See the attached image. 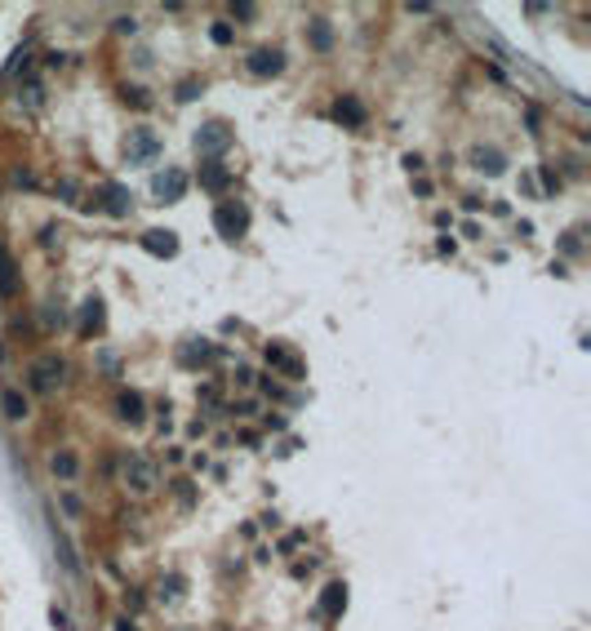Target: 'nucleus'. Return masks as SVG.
<instances>
[{"label": "nucleus", "instance_id": "23", "mask_svg": "<svg viewBox=\"0 0 591 631\" xmlns=\"http://www.w3.org/2000/svg\"><path fill=\"white\" fill-rule=\"evenodd\" d=\"M538 178H542V192H547V196H556V192H560V178L551 174V165H538Z\"/></svg>", "mask_w": 591, "mask_h": 631}, {"label": "nucleus", "instance_id": "7", "mask_svg": "<svg viewBox=\"0 0 591 631\" xmlns=\"http://www.w3.org/2000/svg\"><path fill=\"white\" fill-rule=\"evenodd\" d=\"M152 187H156V196H161L165 205H174V200H183V196H187V174L169 165L165 174H156V183H152Z\"/></svg>", "mask_w": 591, "mask_h": 631}, {"label": "nucleus", "instance_id": "14", "mask_svg": "<svg viewBox=\"0 0 591 631\" xmlns=\"http://www.w3.org/2000/svg\"><path fill=\"white\" fill-rule=\"evenodd\" d=\"M472 160H476V169H480V174H502V169H507V160H502V152H498V147H476V152H472Z\"/></svg>", "mask_w": 591, "mask_h": 631}, {"label": "nucleus", "instance_id": "11", "mask_svg": "<svg viewBox=\"0 0 591 631\" xmlns=\"http://www.w3.org/2000/svg\"><path fill=\"white\" fill-rule=\"evenodd\" d=\"M18 294V262H14V253L0 244V298H14Z\"/></svg>", "mask_w": 591, "mask_h": 631}, {"label": "nucleus", "instance_id": "6", "mask_svg": "<svg viewBox=\"0 0 591 631\" xmlns=\"http://www.w3.org/2000/svg\"><path fill=\"white\" fill-rule=\"evenodd\" d=\"M245 67H249V76H262V80L280 76V71H285V54L280 49H253L245 58Z\"/></svg>", "mask_w": 591, "mask_h": 631}, {"label": "nucleus", "instance_id": "27", "mask_svg": "<svg viewBox=\"0 0 591 631\" xmlns=\"http://www.w3.org/2000/svg\"><path fill=\"white\" fill-rule=\"evenodd\" d=\"M231 14H236V18H245V23H249V18H253V5H245V0H240V5H231Z\"/></svg>", "mask_w": 591, "mask_h": 631}, {"label": "nucleus", "instance_id": "26", "mask_svg": "<svg viewBox=\"0 0 591 631\" xmlns=\"http://www.w3.org/2000/svg\"><path fill=\"white\" fill-rule=\"evenodd\" d=\"M49 623L58 627V631H71V627H67V614H62V609H49Z\"/></svg>", "mask_w": 591, "mask_h": 631}, {"label": "nucleus", "instance_id": "18", "mask_svg": "<svg viewBox=\"0 0 591 631\" xmlns=\"http://www.w3.org/2000/svg\"><path fill=\"white\" fill-rule=\"evenodd\" d=\"M0 409H5V418H27V395L18 391V387H5L0 391Z\"/></svg>", "mask_w": 591, "mask_h": 631}, {"label": "nucleus", "instance_id": "9", "mask_svg": "<svg viewBox=\"0 0 591 631\" xmlns=\"http://www.w3.org/2000/svg\"><path fill=\"white\" fill-rule=\"evenodd\" d=\"M334 116H338V120H343V125H351V129H360V125H364V116H369V111H364V102H360V98H356V93H343V98H338V102H334Z\"/></svg>", "mask_w": 591, "mask_h": 631}, {"label": "nucleus", "instance_id": "22", "mask_svg": "<svg viewBox=\"0 0 591 631\" xmlns=\"http://www.w3.org/2000/svg\"><path fill=\"white\" fill-rule=\"evenodd\" d=\"M209 41L213 45H231V41H236V27H231V23H213L209 27Z\"/></svg>", "mask_w": 591, "mask_h": 631}, {"label": "nucleus", "instance_id": "4", "mask_svg": "<svg viewBox=\"0 0 591 631\" xmlns=\"http://www.w3.org/2000/svg\"><path fill=\"white\" fill-rule=\"evenodd\" d=\"M227 147H231V129L222 120H209V125L196 129V152L200 156H222Z\"/></svg>", "mask_w": 591, "mask_h": 631}, {"label": "nucleus", "instance_id": "19", "mask_svg": "<svg viewBox=\"0 0 591 631\" xmlns=\"http://www.w3.org/2000/svg\"><path fill=\"white\" fill-rule=\"evenodd\" d=\"M49 467H54V476H62V480H71V476L80 472V463H76V454H71V449H58V454L49 458Z\"/></svg>", "mask_w": 591, "mask_h": 631}, {"label": "nucleus", "instance_id": "10", "mask_svg": "<svg viewBox=\"0 0 591 631\" xmlns=\"http://www.w3.org/2000/svg\"><path fill=\"white\" fill-rule=\"evenodd\" d=\"M143 249L152 253V258H174V253H178V236L156 227V231H147V236H143Z\"/></svg>", "mask_w": 591, "mask_h": 631}, {"label": "nucleus", "instance_id": "15", "mask_svg": "<svg viewBox=\"0 0 591 631\" xmlns=\"http://www.w3.org/2000/svg\"><path fill=\"white\" fill-rule=\"evenodd\" d=\"M227 183H231V174L218 165V160L200 165V187H205V192H227Z\"/></svg>", "mask_w": 591, "mask_h": 631}, {"label": "nucleus", "instance_id": "24", "mask_svg": "<svg viewBox=\"0 0 591 631\" xmlns=\"http://www.w3.org/2000/svg\"><path fill=\"white\" fill-rule=\"evenodd\" d=\"M62 507H67V512H71V516H80V512H84V507H80V498H76V494H62Z\"/></svg>", "mask_w": 591, "mask_h": 631}, {"label": "nucleus", "instance_id": "13", "mask_svg": "<svg viewBox=\"0 0 591 631\" xmlns=\"http://www.w3.org/2000/svg\"><path fill=\"white\" fill-rule=\"evenodd\" d=\"M347 609V582H329L321 596V618H338Z\"/></svg>", "mask_w": 591, "mask_h": 631}, {"label": "nucleus", "instance_id": "8", "mask_svg": "<svg viewBox=\"0 0 591 631\" xmlns=\"http://www.w3.org/2000/svg\"><path fill=\"white\" fill-rule=\"evenodd\" d=\"M267 365H271V369H280V374H285V378H303V360H298V356L294 352H285V347H276V343H271L267 347Z\"/></svg>", "mask_w": 591, "mask_h": 631}, {"label": "nucleus", "instance_id": "28", "mask_svg": "<svg viewBox=\"0 0 591 631\" xmlns=\"http://www.w3.org/2000/svg\"><path fill=\"white\" fill-rule=\"evenodd\" d=\"M111 627H116V631H138V627H134V618H116Z\"/></svg>", "mask_w": 591, "mask_h": 631}, {"label": "nucleus", "instance_id": "16", "mask_svg": "<svg viewBox=\"0 0 591 631\" xmlns=\"http://www.w3.org/2000/svg\"><path fill=\"white\" fill-rule=\"evenodd\" d=\"M102 196H107V214H111V218H125V214H129V200H134V196H129V187L107 183V192H102Z\"/></svg>", "mask_w": 591, "mask_h": 631}, {"label": "nucleus", "instance_id": "3", "mask_svg": "<svg viewBox=\"0 0 591 631\" xmlns=\"http://www.w3.org/2000/svg\"><path fill=\"white\" fill-rule=\"evenodd\" d=\"M213 227H218V236L240 240L249 231V209H245V205H236V200L218 205V209H213Z\"/></svg>", "mask_w": 591, "mask_h": 631}, {"label": "nucleus", "instance_id": "20", "mask_svg": "<svg viewBox=\"0 0 591 631\" xmlns=\"http://www.w3.org/2000/svg\"><path fill=\"white\" fill-rule=\"evenodd\" d=\"M102 325V298H84V307H80V329L89 334V329H98Z\"/></svg>", "mask_w": 591, "mask_h": 631}, {"label": "nucleus", "instance_id": "12", "mask_svg": "<svg viewBox=\"0 0 591 631\" xmlns=\"http://www.w3.org/2000/svg\"><path fill=\"white\" fill-rule=\"evenodd\" d=\"M307 41H312L316 54H329L334 49V27H329V18H312V23H307Z\"/></svg>", "mask_w": 591, "mask_h": 631}, {"label": "nucleus", "instance_id": "17", "mask_svg": "<svg viewBox=\"0 0 591 631\" xmlns=\"http://www.w3.org/2000/svg\"><path fill=\"white\" fill-rule=\"evenodd\" d=\"M143 409H147V404H143V395H138V391H120L116 413H120L125 422H143Z\"/></svg>", "mask_w": 591, "mask_h": 631}, {"label": "nucleus", "instance_id": "25", "mask_svg": "<svg viewBox=\"0 0 591 631\" xmlns=\"http://www.w3.org/2000/svg\"><path fill=\"white\" fill-rule=\"evenodd\" d=\"M125 102H134V107H147V93H143V89H125Z\"/></svg>", "mask_w": 591, "mask_h": 631}, {"label": "nucleus", "instance_id": "21", "mask_svg": "<svg viewBox=\"0 0 591 631\" xmlns=\"http://www.w3.org/2000/svg\"><path fill=\"white\" fill-rule=\"evenodd\" d=\"M200 93H205V80H196V76H187L178 84V102H192V98H200Z\"/></svg>", "mask_w": 591, "mask_h": 631}, {"label": "nucleus", "instance_id": "2", "mask_svg": "<svg viewBox=\"0 0 591 631\" xmlns=\"http://www.w3.org/2000/svg\"><path fill=\"white\" fill-rule=\"evenodd\" d=\"M62 374H67V365H62L58 356H36V360H32V369H27V378H32V391L49 395V391H58Z\"/></svg>", "mask_w": 591, "mask_h": 631}, {"label": "nucleus", "instance_id": "5", "mask_svg": "<svg viewBox=\"0 0 591 631\" xmlns=\"http://www.w3.org/2000/svg\"><path fill=\"white\" fill-rule=\"evenodd\" d=\"M125 156H129V165H147V160L161 156V138H156L152 129H129V138H125Z\"/></svg>", "mask_w": 591, "mask_h": 631}, {"label": "nucleus", "instance_id": "1", "mask_svg": "<svg viewBox=\"0 0 591 631\" xmlns=\"http://www.w3.org/2000/svg\"><path fill=\"white\" fill-rule=\"evenodd\" d=\"M125 485L134 489V494H152V489L161 485V467L147 454H129L125 458Z\"/></svg>", "mask_w": 591, "mask_h": 631}]
</instances>
